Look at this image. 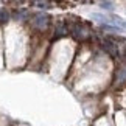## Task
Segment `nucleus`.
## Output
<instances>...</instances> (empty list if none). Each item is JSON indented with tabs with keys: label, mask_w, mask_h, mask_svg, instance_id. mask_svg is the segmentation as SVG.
I'll list each match as a JSON object with an SVG mask.
<instances>
[{
	"label": "nucleus",
	"mask_w": 126,
	"mask_h": 126,
	"mask_svg": "<svg viewBox=\"0 0 126 126\" xmlns=\"http://www.w3.org/2000/svg\"><path fill=\"white\" fill-rule=\"evenodd\" d=\"M50 22H51V19L45 13H39L36 16H33V19H31V25L39 31H45L50 27Z\"/></svg>",
	"instance_id": "nucleus-2"
},
{
	"label": "nucleus",
	"mask_w": 126,
	"mask_h": 126,
	"mask_svg": "<svg viewBox=\"0 0 126 126\" xmlns=\"http://www.w3.org/2000/svg\"><path fill=\"white\" fill-rule=\"evenodd\" d=\"M8 19H9V14L5 9H0V22H6Z\"/></svg>",
	"instance_id": "nucleus-7"
},
{
	"label": "nucleus",
	"mask_w": 126,
	"mask_h": 126,
	"mask_svg": "<svg viewBox=\"0 0 126 126\" xmlns=\"http://www.w3.org/2000/svg\"><path fill=\"white\" fill-rule=\"evenodd\" d=\"M101 8H104V9H114V5L109 3V2H103V3H101Z\"/></svg>",
	"instance_id": "nucleus-8"
},
{
	"label": "nucleus",
	"mask_w": 126,
	"mask_h": 126,
	"mask_svg": "<svg viewBox=\"0 0 126 126\" xmlns=\"http://www.w3.org/2000/svg\"><path fill=\"white\" fill-rule=\"evenodd\" d=\"M101 28L106 31H110V33H122L118 27H114V25H109V23H101Z\"/></svg>",
	"instance_id": "nucleus-6"
},
{
	"label": "nucleus",
	"mask_w": 126,
	"mask_h": 126,
	"mask_svg": "<svg viewBox=\"0 0 126 126\" xmlns=\"http://www.w3.org/2000/svg\"><path fill=\"white\" fill-rule=\"evenodd\" d=\"M70 30H69V22H58L56 27H55V34H53V37H56V39H59V37L69 34Z\"/></svg>",
	"instance_id": "nucleus-5"
},
{
	"label": "nucleus",
	"mask_w": 126,
	"mask_h": 126,
	"mask_svg": "<svg viewBox=\"0 0 126 126\" xmlns=\"http://www.w3.org/2000/svg\"><path fill=\"white\" fill-rule=\"evenodd\" d=\"M36 5H37V6H44V8H48V3H47V2H37Z\"/></svg>",
	"instance_id": "nucleus-9"
},
{
	"label": "nucleus",
	"mask_w": 126,
	"mask_h": 126,
	"mask_svg": "<svg viewBox=\"0 0 126 126\" xmlns=\"http://www.w3.org/2000/svg\"><path fill=\"white\" fill-rule=\"evenodd\" d=\"M101 47H103L112 58H120L118 45H117L114 41H110V39H103V41H101Z\"/></svg>",
	"instance_id": "nucleus-3"
},
{
	"label": "nucleus",
	"mask_w": 126,
	"mask_h": 126,
	"mask_svg": "<svg viewBox=\"0 0 126 126\" xmlns=\"http://www.w3.org/2000/svg\"><path fill=\"white\" fill-rule=\"evenodd\" d=\"M126 81V56L123 58L122 64H120V67L117 69V72H115V79H114V84H122Z\"/></svg>",
	"instance_id": "nucleus-4"
},
{
	"label": "nucleus",
	"mask_w": 126,
	"mask_h": 126,
	"mask_svg": "<svg viewBox=\"0 0 126 126\" xmlns=\"http://www.w3.org/2000/svg\"><path fill=\"white\" fill-rule=\"evenodd\" d=\"M69 30H70L72 37H75V39L79 41V42H84L92 36V31H90V28L87 27V23L81 22V20L69 23Z\"/></svg>",
	"instance_id": "nucleus-1"
}]
</instances>
